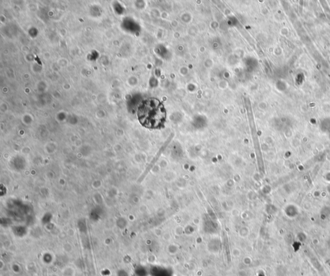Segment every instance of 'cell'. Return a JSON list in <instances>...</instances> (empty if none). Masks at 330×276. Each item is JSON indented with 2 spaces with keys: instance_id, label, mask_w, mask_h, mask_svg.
Instances as JSON below:
<instances>
[{
  "instance_id": "cell-1",
  "label": "cell",
  "mask_w": 330,
  "mask_h": 276,
  "mask_svg": "<svg viewBox=\"0 0 330 276\" xmlns=\"http://www.w3.org/2000/svg\"><path fill=\"white\" fill-rule=\"evenodd\" d=\"M166 110L163 103L156 98L143 101L137 110L140 123L148 129H157L164 125L166 120Z\"/></svg>"
}]
</instances>
